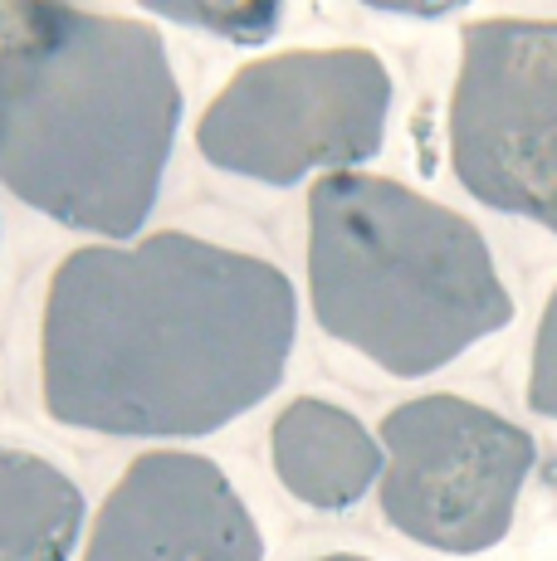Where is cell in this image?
<instances>
[{"label":"cell","mask_w":557,"mask_h":561,"mask_svg":"<svg viewBox=\"0 0 557 561\" xmlns=\"http://www.w3.org/2000/svg\"><path fill=\"white\" fill-rule=\"evenodd\" d=\"M294 328V284L254 254L181 230L93 244L49 278L45 405L93 435H211L278 386Z\"/></svg>","instance_id":"cell-1"},{"label":"cell","mask_w":557,"mask_h":561,"mask_svg":"<svg viewBox=\"0 0 557 561\" xmlns=\"http://www.w3.org/2000/svg\"><path fill=\"white\" fill-rule=\"evenodd\" d=\"M157 30L73 0H0V181L49 220L133 240L177 142Z\"/></svg>","instance_id":"cell-2"},{"label":"cell","mask_w":557,"mask_h":561,"mask_svg":"<svg viewBox=\"0 0 557 561\" xmlns=\"http://www.w3.org/2000/svg\"><path fill=\"white\" fill-rule=\"evenodd\" d=\"M308 288L328 337L391 376L435 371L513 318L465 215L362 171H333L308 196Z\"/></svg>","instance_id":"cell-3"},{"label":"cell","mask_w":557,"mask_h":561,"mask_svg":"<svg viewBox=\"0 0 557 561\" xmlns=\"http://www.w3.org/2000/svg\"><path fill=\"white\" fill-rule=\"evenodd\" d=\"M391 79L367 49H288L240 69L196 127L211 167L270 186L352 171L382 152Z\"/></svg>","instance_id":"cell-4"},{"label":"cell","mask_w":557,"mask_h":561,"mask_svg":"<svg viewBox=\"0 0 557 561\" xmlns=\"http://www.w3.org/2000/svg\"><path fill=\"white\" fill-rule=\"evenodd\" d=\"M382 513L396 533L435 552L503 542L533 473V435L459 396H421L382 420Z\"/></svg>","instance_id":"cell-5"},{"label":"cell","mask_w":557,"mask_h":561,"mask_svg":"<svg viewBox=\"0 0 557 561\" xmlns=\"http://www.w3.org/2000/svg\"><path fill=\"white\" fill-rule=\"evenodd\" d=\"M450 161L475 201L557 234V20L465 30Z\"/></svg>","instance_id":"cell-6"},{"label":"cell","mask_w":557,"mask_h":561,"mask_svg":"<svg viewBox=\"0 0 557 561\" xmlns=\"http://www.w3.org/2000/svg\"><path fill=\"white\" fill-rule=\"evenodd\" d=\"M235 483L206 455H137L93 517L83 561H260Z\"/></svg>","instance_id":"cell-7"},{"label":"cell","mask_w":557,"mask_h":561,"mask_svg":"<svg viewBox=\"0 0 557 561\" xmlns=\"http://www.w3.org/2000/svg\"><path fill=\"white\" fill-rule=\"evenodd\" d=\"M274 469L298 503L333 513L352 508L382 479L387 449L362 430L357 415L304 396L274 420Z\"/></svg>","instance_id":"cell-8"},{"label":"cell","mask_w":557,"mask_h":561,"mask_svg":"<svg viewBox=\"0 0 557 561\" xmlns=\"http://www.w3.org/2000/svg\"><path fill=\"white\" fill-rule=\"evenodd\" d=\"M79 533V483L39 455L0 449V561H69Z\"/></svg>","instance_id":"cell-9"},{"label":"cell","mask_w":557,"mask_h":561,"mask_svg":"<svg viewBox=\"0 0 557 561\" xmlns=\"http://www.w3.org/2000/svg\"><path fill=\"white\" fill-rule=\"evenodd\" d=\"M137 5L177 25L230 39V45H264L284 15V0H137Z\"/></svg>","instance_id":"cell-10"},{"label":"cell","mask_w":557,"mask_h":561,"mask_svg":"<svg viewBox=\"0 0 557 561\" xmlns=\"http://www.w3.org/2000/svg\"><path fill=\"white\" fill-rule=\"evenodd\" d=\"M528 401L538 415L557 420V288L548 298V312L538 322V347H533V381H528Z\"/></svg>","instance_id":"cell-11"},{"label":"cell","mask_w":557,"mask_h":561,"mask_svg":"<svg viewBox=\"0 0 557 561\" xmlns=\"http://www.w3.org/2000/svg\"><path fill=\"white\" fill-rule=\"evenodd\" d=\"M372 10H391V15H450V10L469 5V0H362Z\"/></svg>","instance_id":"cell-12"},{"label":"cell","mask_w":557,"mask_h":561,"mask_svg":"<svg viewBox=\"0 0 557 561\" xmlns=\"http://www.w3.org/2000/svg\"><path fill=\"white\" fill-rule=\"evenodd\" d=\"M318 561H367V557H348V552H338V557H318Z\"/></svg>","instance_id":"cell-13"}]
</instances>
